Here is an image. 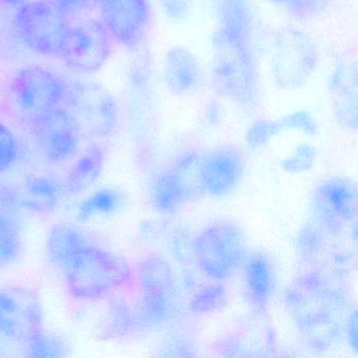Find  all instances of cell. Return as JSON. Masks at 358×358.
<instances>
[{
	"label": "cell",
	"instance_id": "cell-1",
	"mask_svg": "<svg viewBox=\"0 0 358 358\" xmlns=\"http://www.w3.org/2000/svg\"><path fill=\"white\" fill-rule=\"evenodd\" d=\"M211 87L215 95L244 110L261 101L257 20L251 0H210Z\"/></svg>",
	"mask_w": 358,
	"mask_h": 358
},
{
	"label": "cell",
	"instance_id": "cell-2",
	"mask_svg": "<svg viewBox=\"0 0 358 358\" xmlns=\"http://www.w3.org/2000/svg\"><path fill=\"white\" fill-rule=\"evenodd\" d=\"M62 273L71 296L85 303L113 296L127 288L134 275L122 257L94 243L83 249Z\"/></svg>",
	"mask_w": 358,
	"mask_h": 358
},
{
	"label": "cell",
	"instance_id": "cell-3",
	"mask_svg": "<svg viewBox=\"0 0 358 358\" xmlns=\"http://www.w3.org/2000/svg\"><path fill=\"white\" fill-rule=\"evenodd\" d=\"M339 291L316 273L301 276L289 290L288 309L309 341L330 343L334 339L345 307Z\"/></svg>",
	"mask_w": 358,
	"mask_h": 358
},
{
	"label": "cell",
	"instance_id": "cell-4",
	"mask_svg": "<svg viewBox=\"0 0 358 358\" xmlns=\"http://www.w3.org/2000/svg\"><path fill=\"white\" fill-rule=\"evenodd\" d=\"M269 71L282 91L305 87L320 66V54L313 37L303 29L285 26L274 30L269 41Z\"/></svg>",
	"mask_w": 358,
	"mask_h": 358
},
{
	"label": "cell",
	"instance_id": "cell-5",
	"mask_svg": "<svg viewBox=\"0 0 358 358\" xmlns=\"http://www.w3.org/2000/svg\"><path fill=\"white\" fill-rule=\"evenodd\" d=\"M246 238L238 225L221 222L201 230L192 241V259L215 282L231 278L246 259Z\"/></svg>",
	"mask_w": 358,
	"mask_h": 358
},
{
	"label": "cell",
	"instance_id": "cell-6",
	"mask_svg": "<svg viewBox=\"0 0 358 358\" xmlns=\"http://www.w3.org/2000/svg\"><path fill=\"white\" fill-rule=\"evenodd\" d=\"M66 83L49 69L29 66L12 77L8 90L10 108L20 120L36 124L64 104Z\"/></svg>",
	"mask_w": 358,
	"mask_h": 358
},
{
	"label": "cell",
	"instance_id": "cell-7",
	"mask_svg": "<svg viewBox=\"0 0 358 358\" xmlns=\"http://www.w3.org/2000/svg\"><path fill=\"white\" fill-rule=\"evenodd\" d=\"M18 36L39 55L60 56L72 24L68 11L56 0H33L20 6L14 16Z\"/></svg>",
	"mask_w": 358,
	"mask_h": 358
},
{
	"label": "cell",
	"instance_id": "cell-8",
	"mask_svg": "<svg viewBox=\"0 0 358 358\" xmlns=\"http://www.w3.org/2000/svg\"><path fill=\"white\" fill-rule=\"evenodd\" d=\"M64 108L70 110L83 133L104 137L110 135L119 121V108L114 96L97 83L74 81L66 83Z\"/></svg>",
	"mask_w": 358,
	"mask_h": 358
},
{
	"label": "cell",
	"instance_id": "cell-9",
	"mask_svg": "<svg viewBox=\"0 0 358 358\" xmlns=\"http://www.w3.org/2000/svg\"><path fill=\"white\" fill-rule=\"evenodd\" d=\"M43 305L27 286L0 288V339L24 345L43 330Z\"/></svg>",
	"mask_w": 358,
	"mask_h": 358
},
{
	"label": "cell",
	"instance_id": "cell-10",
	"mask_svg": "<svg viewBox=\"0 0 358 358\" xmlns=\"http://www.w3.org/2000/svg\"><path fill=\"white\" fill-rule=\"evenodd\" d=\"M112 53V36L101 22L85 20L72 26L59 57L72 72L100 70Z\"/></svg>",
	"mask_w": 358,
	"mask_h": 358
},
{
	"label": "cell",
	"instance_id": "cell-11",
	"mask_svg": "<svg viewBox=\"0 0 358 358\" xmlns=\"http://www.w3.org/2000/svg\"><path fill=\"white\" fill-rule=\"evenodd\" d=\"M142 289L139 316L148 324H157L171 317L175 305L176 280L171 265L160 257L142 262L138 270Z\"/></svg>",
	"mask_w": 358,
	"mask_h": 358
},
{
	"label": "cell",
	"instance_id": "cell-12",
	"mask_svg": "<svg viewBox=\"0 0 358 358\" xmlns=\"http://www.w3.org/2000/svg\"><path fill=\"white\" fill-rule=\"evenodd\" d=\"M100 14L112 38L129 50L141 48L152 22L150 0H100Z\"/></svg>",
	"mask_w": 358,
	"mask_h": 358
},
{
	"label": "cell",
	"instance_id": "cell-13",
	"mask_svg": "<svg viewBox=\"0 0 358 358\" xmlns=\"http://www.w3.org/2000/svg\"><path fill=\"white\" fill-rule=\"evenodd\" d=\"M32 127L39 150L49 162H66L78 152L83 129L64 106L52 110Z\"/></svg>",
	"mask_w": 358,
	"mask_h": 358
},
{
	"label": "cell",
	"instance_id": "cell-14",
	"mask_svg": "<svg viewBox=\"0 0 358 358\" xmlns=\"http://www.w3.org/2000/svg\"><path fill=\"white\" fill-rule=\"evenodd\" d=\"M245 173L244 157L234 146L213 148L201 156L199 181L204 194L213 198L230 196Z\"/></svg>",
	"mask_w": 358,
	"mask_h": 358
},
{
	"label": "cell",
	"instance_id": "cell-15",
	"mask_svg": "<svg viewBox=\"0 0 358 358\" xmlns=\"http://www.w3.org/2000/svg\"><path fill=\"white\" fill-rule=\"evenodd\" d=\"M357 64L352 58H337L328 76L332 113L343 129L355 131L358 119Z\"/></svg>",
	"mask_w": 358,
	"mask_h": 358
},
{
	"label": "cell",
	"instance_id": "cell-16",
	"mask_svg": "<svg viewBox=\"0 0 358 358\" xmlns=\"http://www.w3.org/2000/svg\"><path fill=\"white\" fill-rule=\"evenodd\" d=\"M313 200L316 217L331 232L351 223L357 213V192L347 180L322 182L316 189Z\"/></svg>",
	"mask_w": 358,
	"mask_h": 358
},
{
	"label": "cell",
	"instance_id": "cell-17",
	"mask_svg": "<svg viewBox=\"0 0 358 358\" xmlns=\"http://www.w3.org/2000/svg\"><path fill=\"white\" fill-rule=\"evenodd\" d=\"M150 194L152 206L159 213H171L203 192L196 171L173 164L155 177Z\"/></svg>",
	"mask_w": 358,
	"mask_h": 358
},
{
	"label": "cell",
	"instance_id": "cell-18",
	"mask_svg": "<svg viewBox=\"0 0 358 358\" xmlns=\"http://www.w3.org/2000/svg\"><path fill=\"white\" fill-rule=\"evenodd\" d=\"M163 85L175 97L194 95L202 87L204 72L194 52L182 45L169 48L161 64Z\"/></svg>",
	"mask_w": 358,
	"mask_h": 358
},
{
	"label": "cell",
	"instance_id": "cell-19",
	"mask_svg": "<svg viewBox=\"0 0 358 358\" xmlns=\"http://www.w3.org/2000/svg\"><path fill=\"white\" fill-rule=\"evenodd\" d=\"M242 266L247 301L253 308L265 309L275 290V273L271 261L264 253L255 252L246 255Z\"/></svg>",
	"mask_w": 358,
	"mask_h": 358
},
{
	"label": "cell",
	"instance_id": "cell-20",
	"mask_svg": "<svg viewBox=\"0 0 358 358\" xmlns=\"http://www.w3.org/2000/svg\"><path fill=\"white\" fill-rule=\"evenodd\" d=\"M91 244L93 242L83 230L70 224L58 223L48 232L45 255L51 265L64 271L70 262Z\"/></svg>",
	"mask_w": 358,
	"mask_h": 358
},
{
	"label": "cell",
	"instance_id": "cell-21",
	"mask_svg": "<svg viewBox=\"0 0 358 358\" xmlns=\"http://www.w3.org/2000/svg\"><path fill=\"white\" fill-rule=\"evenodd\" d=\"M64 186L47 176H32L24 182L20 192L22 208L39 215L54 213L62 202Z\"/></svg>",
	"mask_w": 358,
	"mask_h": 358
},
{
	"label": "cell",
	"instance_id": "cell-22",
	"mask_svg": "<svg viewBox=\"0 0 358 358\" xmlns=\"http://www.w3.org/2000/svg\"><path fill=\"white\" fill-rule=\"evenodd\" d=\"M106 164V152L99 146H92L77 158L64 180V189L78 196L89 190L99 179Z\"/></svg>",
	"mask_w": 358,
	"mask_h": 358
},
{
	"label": "cell",
	"instance_id": "cell-23",
	"mask_svg": "<svg viewBox=\"0 0 358 358\" xmlns=\"http://www.w3.org/2000/svg\"><path fill=\"white\" fill-rule=\"evenodd\" d=\"M22 251L20 215L0 211V270L13 265Z\"/></svg>",
	"mask_w": 358,
	"mask_h": 358
},
{
	"label": "cell",
	"instance_id": "cell-24",
	"mask_svg": "<svg viewBox=\"0 0 358 358\" xmlns=\"http://www.w3.org/2000/svg\"><path fill=\"white\" fill-rule=\"evenodd\" d=\"M122 194L113 188L96 190L79 203L77 217L85 222L98 215H110L117 213L123 205Z\"/></svg>",
	"mask_w": 358,
	"mask_h": 358
},
{
	"label": "cell",
	"instance_id": "cell-25",
	"mask_svg": "<svg viewBox=\"0 0 358 358\" xmlns=\"http://www.w3.org/2000/svg\"><path fill=\"white\" fill-rule=\"evenodd\" d=\"M28 357H66L69 345L62 337L45 332V329L24 345Z\"/></svg>",
	"mask_w": 358,
	"mask_h": 358
},
{
	"label": "cell",
	"instance_id": "cell-26",
	"mask_svg": "<svg viewBox=\"0 0 358 358\" xmlns=\"http://www.w3.org/2000/svg\"><path fill=\"white\" fill-rule=\"evenodd\" d=\"M297 20H310L324 14L333 0H267Z\"/></svg>",
	"mask_w": 358,
	"mask_h": 358
},
{
	"label": "cell",
	"instance_id": "cell-27",
	"mask_svg": "<svg viewBox=\"0 0 358 358\" xmlns=\"http://www.w3.org/2000/svg\"><path fill=\"white\" fill-rule=\"evenodd\" d=\"M227 301L225 287L220 284L207 285L196 291L190 308L196 314H207L222 309Z\"/></svg>",
	"mask_w": 358,
	"mask_h": 358
},
{
	"label": "cell",
	"instance_id": "cell-28",
	"mask_svg": "<svg viewBox=\"0 0 358 358\" xmlns=\"http://www.w3.org/2000/svg\"><path fill=\"white\" fill-rule=\"evenodd\" d=\"M280 121L270 119H259L255 121L247 129L245 143L251 150H261L267 145L276 136L282 133Z\"/></svg>",
	"mask_w": 358,
	"mask_h": 358
},
{
	"label": "cell",
	"instance_id": "cell-29",
	"mask_svg": "<svg viewBox=\"0 0 358 358\" xmlns=\"http://www.w3.org/2000/svg\"><path fill=\"white\" fill-rule=\"evenodd\" d=\"M278 121L282 131H294L307 136H313L318 131L317 120L307 110H293L278 119Z\"/></svg>",
	"mask_w": 358,
	"mask_h": 358
},
{
	"label": "cell",
	"instance_id": "cell-30",
	"mask_svg": "<svg viewBox=\"0 0 358 358\" xmlns=\"http://www.w3.org/2000/svg\"><path fill=\"white\" fill-rule=\"evenodd\" d=\"M316 160V150L310 144L297 146L290 156L286 157L280 163L282 171L288 173H301L313 166Z\"/></svg>",
	"mask_w": 358,
	"mask_h": 358
},
{
	"label": "cell",
	"instance_id": "cell-31",
	"mask_svg": "<svg viewBox=\"0 0 358 358\" xmlns=\"http://www.w3.org/2000/svg\"><path fill=\"white\" fill-rule=\"evenodd\" d=\"M18 152L20 148L13 131L0 123V175L7 173L15 164Z\"/></svg>",
	"mask_w": 358,
	"mask_h": 358
},
{
	"label": "cell",
	"instance_id": "cell-32",
	"mask_svg": "<svg viewBox=\"0 0 358 358\" xmlns=\"http://www.w3.org/2000/svg\"><path fill=\"white\" fill-rule=\"evenodd\" d=\"M196 0H158L161 13L171 24H184L194 12Z\"/></svg>",
	"mask_w": 358,
	"mask_h": 358
},
{
	"label": "cell",
	"instance_id": "cell-33",
	"mask_svg": "<svg viewBox=\"0 0 358 358\" xmlns=\"http://www.w3.org/2000/svg\"><path fill=\"white\" fill-rule=\"evenodd\" d=\"M22 209L20 192L7 185H0V211L20 215Z\"/></svg>",
	"mask_w": 358,
	"mask_h": 358
},
{
	"label": "cell",
	"instance_id": "cell-34",
	"mask_svg": "<svg viewBox=\"0 0 358 358\" xmlns=\"http://www.w3.org/2000/svg\"><path fill=\"white\" fill-rule=\"evenodd\" d=\"M203 120L207 127H219L220 123L223 120V108L217 100H209L205 103L203 108Z\"/></svg>",
	"mask_w": 358,
	"mask_h": 358
},
{
	"label": "cell",
	"instance_id": "cell-35",
	"mask_svg": "<svg viewBox=\"0 0 358 358\" xmlns=\"http://www.w3.org/2000/svg\"><path fill=\"white\" fill-rule=\"evenodd\" d=\"M62 8L69 11V10L76 9V8L80 7L85 0H56Z\"/></svg>",
	"mask_w": 358,
	"mask_h": 358
},
{
	"label": "cell",
	"instance_id": "cell-36",
	"mask_svg": "<svg viewBox=\"0 0 358 358\" xmlns=\"http://www.w3.org/2000/svg\"><path fill=\"white\" fill-rule=\"evenodd\" d=\"M1 3L8 6H13V7H20V6L26 3L29 0H0Z\"/></svg>",
	"mask_w": 358,
	"mask_h": 358
},
{
	"label": "cell",
	"instance_id": "cell-37",
	"mask_svg": "<svg viewBox=\"0 0 358 358\" xmlns=\"http://www.w3.org/2000/svg\"><path fill=\"white\" fill-rule=\"evenodd\" d=\"M98 1H100V0H98Z\"/></svg>",
	"mask_w": 358,
	"mask_h": 358
}]
</instances>
